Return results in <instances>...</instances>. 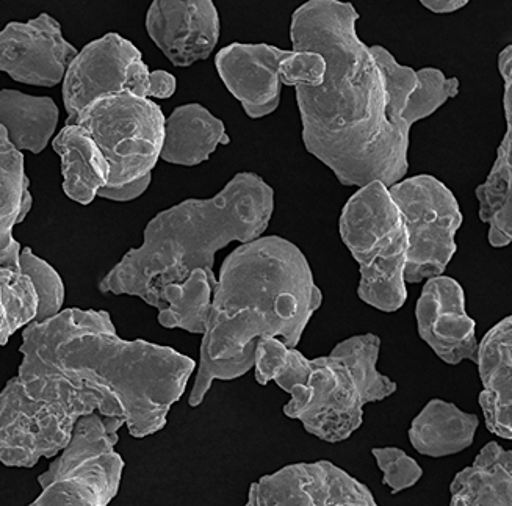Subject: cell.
Masks as SVG:
<instances>
[{
    "label": "cell",
    "instance_id": "4316f807",
    "mask_svg": "<svg viewBox=\"0 0 512 506\" xmlns=\"http://www.w3.org/2000/svg\"><path fill=\"white\" fill-rule=\"evenodd\" d=\"M417 73V85L409 94L401 118L404 123L414 126L419 121L430 118L442 105L456 98L461 90V82L456 77L445 76L440 69L423 68Z\"/></svg>",
    "mask_w": 512,
    "mask_h": 506
},
{
    "label": "cell",
    "instance_id": "7a4b0ae2",
    "mask_svg": "<svg viewBox=\"0 0 512 506\" xmlns=\"http://www.w3.org/2000/svg\"><path fill=\"white\" fill-rule=\"evenodd\" d=\"M22 359L66 380L118 398L132 438L145 439L168 423L196 362L148 340H124L107 311L71 308L24 326Z\"/></svg>",
    "mask_w": 512,
    "mask_h": 506
},
{
    "label": "cell",
    "instance_id": "52a82bcc",
    "mask_svg": "<svg viewBox=\"0 0 512 506\" xmlns=\"http://www.w3.org/2000/svg\"><path fill=\"white\" fill-rule=\"evenodd\" d=\"M339 231L359 265V300L386 314L403 308L408 234L389 188L379 181L359 187L343 206Z\"/></svg>",
    "mask_w": 512,
    "mask_h": 506
},
{
    "label": "cell",
    "instance_id": "f1b7e54d",
    "mask_svg": "<svg viewBox=\"0 0 512 506\" xmlns=\"http://www.w3.org/2000/svg\"><path fill=\"white\" fill-rule=\"evenodd\" d=\"M256 340H251L242 353L228 359H199V369L196 373L192 394L188 398V405L198 408L202 405L207 392L210 391L215 380H237L254 367V351Z\"/></svg>",
    "mask_w": 512,
    "mask_h": 506
},
{
    "label": "cell",
    "instance_id": "e0dca14e",
    "mask_svg": "<svg viewBox=\"0 0 512 506\" xmlns=\"http://www.w3.org/2000/svg\"><path fill=\"white\" fill-rule=\"evenodd\" d=\"M498 71L503 79V110L506 131L498 146L491 173L475 193L480 203V220L489 225V243L505 248L512 242V46L498 55Z\"/></svg>",
    "mask_w": 512,
    "mask_h": 506
},
{
    "label": "cell",
    "instance_id": "30bf717a",
    "mask_svg": "<svg viewBox=\"0 0 512 506\" xmlns=\"http://www.w3.org/2000/svg\"><path fill=\"white\" fill-rule=\"evenodd\" d=\"M63 104L68 120L94 99L110 94L132 93L140 98L170 99L177 90L173 74L163 69L151 71L143 54L132 41L119 33H107L77 52L63 77Z\"/></svg>",
    "mask_w": 512,
    "mask_h": 506
},
{
    "label": "cell",
    "instance_id": "ffe728a7",
    "mask_svg": "<svg viewBox=\"0 0 512 506\" xmlns=\"http://www.w3.org/2000/svg\"><path fill=\"white\" fill-rule=\"evenodd\" d=\"M62 160L63 192L74 203L88 206L109 182L110 165L96 141L79 124H66L52 140Z\"/></svg>",
    "mask_w": 512,
    "mask_h": 506
},
{
    "label": "cell",
    "instance_id": "6da1fadb",
    "mask_svg": "<svg viewBox=\"0 0 512 506\" xmlns=\"http://www.w3.org/2000/svg\"><path fill=\"white\" fill-rule=\"evenodd\" d=\"M359 18L343 0H307L293 11V51L318 52L326 62L323 84L295 87L303 143L345 187H390L409 171L411 126L401 113L417 73L386 47L367 46Z\"/></svg>",
    "mask_w": 512,
    "mask_h": 506
},
{
    "label": "cell",
    "instance_id": "1f68e13d",
    "mask_svg": "<svg viewBox=\"0 0 512 506\" xmlns=\"http://www.w3.org/2000/svg\"><path fill=\"white\" fill-rule=\"evenodd\" d=\"M151 182L152 173H149L143 178L126 182V184L104 185V187L99 188L98 196L99 198L109 199V201H115V203H129V201L140 198L148 190Z\"/></svg>",
    "mask_w": 512,
    "mask_h": 506
},
{
    "label": "cell",
    "instance_id": "f546056e",
    "mask_svg": "<svg viewBox=\"0 0 512 506\" xmlns=\"http://www.w3.org/2000/svg\"><path fill=\"white\" fill-rule=\"evenodd\" d=\"M372 455L375 456L379 470L383 472V485L389 486L392 496H397L422 480V467L404 450L397 447H376L372 450Z\"/></svg>",
    "mask_w": 512,
    "mask_h": 506
},
{
    "label": "cell",
    "instance_id": "44dd1931",
    "mask_svg": "<svg viewBox=\"0 0 512 506\" xmlns=\"http://www.w3.org/2000/svg\"><path fill=\"white\" fill-rule=\"evenodd\" d=\"M32 206L24 154L11 145L5 127L0 126V268L19 270L21 243L13 229L26 220Z\"/></svg>",
    "mask_w": 512,
    "mask_h": 506
},
{
    "label": "cell",
    "instance_id": "d6986e66",
    "mask_svg": "<svg viewBox=\"0 0 512 506\" xmlns=\"http://www.w3.org/2000/svg\"><path fill=\"white\" fill-rule=\"evenodd\" d=\"M231 143L223 121L201 104L179 105L165 120L160 159L182 167L207 162L218 146Z\"/></svg>",
    "mask_w": 512,
    "mask_h": 506
},
{
    "label": "cell",
    "instance_id": "5bb4252c",
    "mask_svg": "<svg viewBox=\"0 0 512 506\" xmlns=\"http://www.w3.org/2000/svg\"><path fill=\"white\" fill-rule=\"evenodd\" d=\"M415 319L420 339L445 364L476 362V323L466 312V295L455 278L439 275L426 279L415 306Z\"/></svg>",
    "mask_w": 512,
    "mask_h": 506
},
{
    "label": "cell",
    "instance_id": "4fadbf2b",
    "mask_svg": "<svg viewBox=\"0 0 512 506\" xmlns=\"http://www.w3.org/2000/svg\"><path fill=\"white\" fill-rule=\"evenodd\" d=\"M77 49L47 13L27 22H8L0 30V71L19 84L52 88L62 84Z\"/></svg>",
    "mask_w": 512,
    "mask_h": 506
},
{
    "label": "cell",
    "instance_id": "8992f818",
    "mask_svg": "<svg viewBox=\"0 0 512 506\" xmlns=\"http://www.w3.org/2000/svg\"><path fill=\"white\" fill-rule=\"evenodd\" d=\"M381 339L367 333L342 340L328 356L309 359L306 381L293 387L282 408L289 419L329 444L351 438L364 423V406L383 402L398 386L378 370Z\"/></svg>",
    "mask_w": 512,
    "mask_h": 506
},
{
    "label": "cell",
    "instance_id": "2e32d148",
    "mask_svg": "<svg viewBox=\"0 0 512 506\" xmlns=\"http://www.w3.org/2000/svg\"><path fill=\"white\" fill-rule=\"evenodd\" d=\"M290 51L265 43H232L215 57V68L224 87L242 104L251 120H260L278 110L282 91L279 65Z\"/></svg>",
    "mask_w": 512,
    "mask_h": 506
},
{
    "label": "cell",
    "instance_id": "3957f363",
    "mask_svg": "<svg viewBox=\"0 0 512 506\" xmlns=\"http://www.w3.org/2000/svg\"><path fill=\"white\" fill-rule=\"evenodd\" d=\"M275 212V190L259 174H235L217 195L187 199L149 221L132 248L99 282L102 293L130 295L162 309L160 292L195 268L213 273L215 254L232 242L259 239Z\"/></svg>",
    "mask_w": 512,
    "mask_h": 506
},
{
    "label": "cell",
    "instance_id": "484cf974",
    "mask_svg": "<svg viewBox=\"0 0 512 506\" xmlns=\"http://www.w3.org/2000/svg\"><path fill=\"white\" fill-rule=\"evenodd\" d=\"M37 308V292L29 276L15 268H0V347L35 320Z\"/></svg>",
    "mask_w": 512,
    "mask_h": 506
},
{
    "label": "cell",
    "instance_id": "d6a6232c",
    "mask_svg": "<svg viewBox=\"0 0 512 506\" xmlns=\"http://www.w3.org/2000/svg\"><path fill=\"white\" fill-rule=\"evenodd\" d=\"M426 10L433 11L437 15H448L466 7L470 0H419Z\"/></svg>",
    "mask_w": 512,
    "mask_h": 506
},
{
    "label": "cell",
    "instance_id": "4dcf8cb0",
    "mask_svg": "<svg viewBox=\"0 0 512 506\" xmlns=\"http://www.w3.org/2000/svg\"><path fill=\"white\" fill-rule=\"evenodd\" d=\"M326 62L314 51H290L279 65V79L285 87H318L323 84Z\"/></svg>",
    "mask_w": 512,
    "mask_h": 506
},
{
    "label": "cell",
    "instance_id": "cb8c5ba5",
    "mask_svg": "<svg viewBox=\"0 0 512 506\" xmlns=\"http://www.w3.org/2000/svg\"><path fill=\"white\" fill-rule=\"evenodd\" d=\"M60 110L54 99L18 90H0V126L19 151L40 154L57 131Z\"/></svg>",
    "mask_w": 512,
    "mask_h": 506
},
{
    "label": "cell",
    "instance_id": "9c48e42d",
    "mask_svg": "<svg viewBox=\"0 0 512 506\" xmlns=\"http://www.w3.org/2000/svg\"><path fill=\"white\" fill-rule=\"evenodd\" d=\"M160 105L132 93L94 99L71 124L85 127L110 165L107 185L143 178L156 168L165 137Z\"/></svg>",
    "mask_w": 512,
    "mask_h": 506
},
{
    "label": "cell",
    "instance_id": "d4e9b609",
    "mask_svg": "<svg viewBox=\"0 0 512 506\" xmlns=\"http://www.w3.org/2000/svg\"><path fill=\"white\" fill-rule=\"evenodd\" d=\"M215 286L217 276L204 268H195L184 281L166 284L160 292L163 303L157 319L160 325L166 329L179 328L187 333L204 334Z\"/></svg>",
    "mask_w": 512,
    "mask_h": 506
},
{
    "label": "cell",
    "instance_id": "83f0119b",
    "mask_svg": "<svg viewBox=\"0 0 512 506\" xmlns=\"http://www.w3.org/2000/svg\"><path fill=\"white\" fill-rule=\"evenodd\" d=\"M19 270L29 276L37 292L38 308L33 322L52 319L62 311L65 304V282L51 264L33 253L32 248H21Z\"/></svg>",
    "mask_w": 512,
    "mask_h": 506
},
{
    "label": "cell",
    "instance_id": "603a6c76",
    "mask_svg": "<svg viewBox=\"0 0 512 506\" xmlns=\"http://www.w3.org/2000/svg\"><path fill=\"white\" fill-rule=\"evenodd\" d=\"M451 506H511L512 452L492 441L451 481Z\"/></svg>",
    "mask_w": 512,
    "mask_h": 506
},
{
    "label": "cell",
    "instance_id": "7402d4cb",
    "mask_svg": "<svg viewBox=\"0 0 512 506\" xmlns=\"http://www.w3.org/2000/svg\"><path fill=\"white\" fill-rule=\"evenodd\" d=\"M480 419L455 403L433 398L412 420L409 442L415 452L430 458L458 455L475 441Z\"/></svg>",
    "mask_w": 512,
    "mask_h": 506
},
{
    "label": "cell",
    "instance_id": "5b68a950",
    "mask_svg": "<svg viewBox=\"0 0 512 506\" xmlns=\"http://www.w3.org/2000/svg\"><path fill=\"white\" fill-rule=\"evenodd\" d=\"M94 411L126 419L118 398L22 359L18 375L0 392V464L30 469L41 458H54L79 417Z\"/></svg>",
    "mask_w": 512,
    "mask_h": 506
},
{
    "label": "cell",
    "instance_id": "9a60e30c",
    "mask_svg": "<svg viewBox=\"0 0 512 506\" xmlns=\"http://www.w3.org/2000/svg\"><path fill=\"white\" fill-rule=\"evenodd\" d=\"M146 32L177 68H188L212 55L221 21L213 0H152Z\"/></svg>",
    "mask_w": 512,
    "mask_h": 506
},
{
    "label": "cell",
    "instance_id": "8fae6325",
    "mask_svg": "<svg viewBox=\"0 0 512 506\" xmlns=\"http://www.w3.org/2000/svg\"><path fill=\"white\" fill-rule=\"evenodd\" d=\"M387 188L408 234L404 281L419 284L444 275L458 251L456 234L464 221L458 199L431 174L403 178Z\"/></svg>",
    "mask_w": 512,
    "mask_h": 506
},
{
    "label": "cell",
    "instance_id": "7c38bea8",
    "mask_svg": "<svg viewBox=\"0 0 512 506\" xmlns=\"http://www.w3.org/2000/svg\"><path fill=\"white\" fill-rule=\"evenodd\" d=\"M248 506H376L372 491L331 461L298 463L264 475L249 488Z\"/></svg>",
    "mask_w": 512,
    "mask_h": 506
},
{
    "label": "cell",
    "instance_id": "ba28073f",
    "mask_svg": "<svg viewBox=\"0 0 512 506\" xmlns=\"http://www.w3.org/2000/svg\"><path fill=\"white\" fill-rule=\"evenodd\" d=\"M124 425V417L99 411L79 417L65 449L38 477L41 494L30 505H109L118 496L126 466L115 450Z\"/></svg>",
    "mask_w": 512,
    "mask_h": 506
},
{
    "label": "cell",
    "instance_id": "277c9868",
    "mask_svg": "<svg viewBox=\"0 0 512 506\" xmlns=\"http://www.w3.org/2000/svg\"><path fill=\"white\" fill-rule=\"evenodd\" d=\"M321 304L323 293L295 243L279 235L242 243L221 265L199 359L234 358L260 336L296 348Z\"/></svg>",
    "mask_w": 512,
    "mask_h": 506
},
{
    "label": "cell",
    "instance_id": "ac0fdd59",
    "mask_svg": "<svg viewBox=\"0 0 512 506\" xmlns=\"http://www.w3.org/2000/svg\"><path fill=\"white\" fill-rule=\"evenodd\" d=\"M476 366L483 391L478 397L487 430L512 441V317H505L478 342Z\"/></svg>",
    "mask_w": 512,
    "mask_h": 506
}]
</instances>
